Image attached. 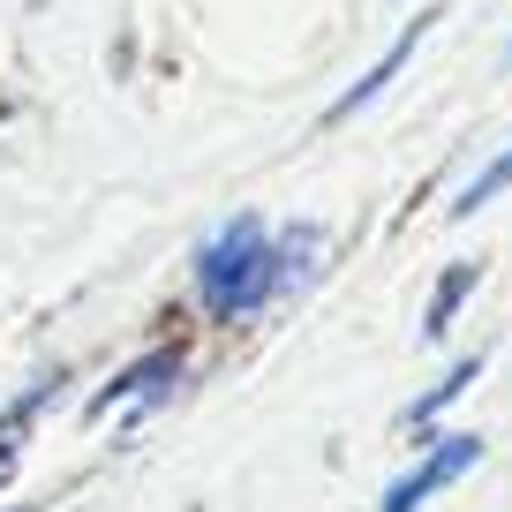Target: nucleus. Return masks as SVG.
Segmentation results:
<instances>
[{
    "mask_svg": "<svg viewBox=\"0 0 512 512\" xmlns=\"http://www.w3.org/2000/svg\"><path fill=\"white\" fill-rule=\"evenodd\" d=\"M467 287H475V264H452V272L437 279V302H430V317H422V332H430V339H445V332H452V317H460Z\"/></svg>",
    "mask_w": 512,
    "mask_h": 512,
    "instance_id": "7",
    "label": "nucleus"
},
{
    "mask_svg": "<svg viewBox=\"0 0 512 512\" xmlns=\"http://www.w3.org/2000/svg\"><path fill=\"white\" fill-rule=\"evenodd\" d=\"M430 23H437V8H422V16H415V23H407V31H400V38H392V46L377 53V68H369L362 83H347V91L332 98V121H354V113H362L369 98L384 91V83L400 76V68H407V61H415V53H422V38H430Z\"/></svg>",
    "mask_w": 512,
    "mask_h": 512,
    "instance_id": "4",
    "label": "nucleus"
},
{
    "mask_svg": "<svg viewBox=\"0 0 512 512\" xmlns=\"http://www.w3.org/2000/svg\"><path fill=\"white\" fill-rule=\"evenodd\" d=\"M0 482H8V445H0Z\"/></svg>",
    "mask_w": 512,
    "mask_h": 512,
    "instance_id": "8",
    "label": "nucleus"
},
{
    "mask_svg": "<svg viewBox=\"0 0 512 512\" xmlns=\"http://www.w3.org/2000/svg\"><path fill=\"white\" fill-rule=\"evenodd\" d=\"M475 377H482V354H467V362H452L445 377H437L430 392H422V400H415V407H407V415H400V430H430V422L445 415V407L460 400V392H467V384H475Z\"/></svg>",
    "mask_w": 512,
    "mask_h": 512,
    "instance_id": "5",
    "label": "nucleus"
},
{
    "mask_svg": "<svg viewBox=\"0 0 512 512\" xmlns=\"http://www.w3.org/2000/svg\"><path fill=\"white\" fill-rule=\"evenodd\" d=\"M505 189H512V144H505V151H497V159H490V166H482V174H475V181H467V189H460V196H452V219H475V211H482V204H490V196H505Z\"/></svg>",
    "mask_w": 512,
    "mask_h": 512,
    "instance_id": "6",
    "label": "nucleus"
},
{
    "mask_svg": "<svg viewBox=\"0 0 512 512\" xmlns=\"http://www.w3.org/2000/svg\"><path fill=\"white\" fill-rule=\"evenodd\" d=\"M174 377H181V354H174V347H159V354H144V362H128L121 377H113L106 392L91 400V415H121V407H128V422H144L151 407L174 392Z\"/></svg>",
    "mask_w": 512,
    "mask_h": 512,
    "instance_id": "2",
    "label": "nucleus"
},
{
    "mask_svg": "<svg viewBox=\"0 0 512 512\" xmlns=\"http://www.w3.org/2000/svg\"><path fill=\"white\" fill-rule=\"evenodd\" d=\"M317 272V226H287L264 234V219H226L219 234L196 249V294L211 317H256L264 302H279L287 287Z\"/></svg>",
    "mask_w": 512,
    "mask_h": 512,
    "instance_id": "1",
    "label": "nucleus"
},
{
    "mask_svg": "<svg viewBox=\"0 0 512 512\" xmlns=\"http://www.w3.org/2000/svg\"><path fill=\"white\" fill-rule=\"evenodd\" d=\"M475 460H482V437H445V445H437L430 460L415 467V475H400L392 490H384V505H377V512H422L437 490H452V482H460Z\"/></svg>",
    "mask_w": 512,
    "mask_h": 512,
    "instance_id": "3",
    "label": "nucleus"
}]
</instances>
